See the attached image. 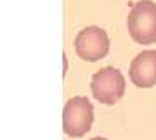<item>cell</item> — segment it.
Here are the masks:
<instances>
[{"label": "cell", "mask_w": 156, "mask_h": 140, "mask_svg": "<svg viewBox=\"0 0 156 140\" xmlns=\"http://www.w3.org/2000/svg\"><path fill=\"white\" fill-rule=\"evenodd\" d=\"M128 33L134 42L151 45L156 42V4L151 0H139L128 14Z\"/></svg>", "instance_id": "1"}, {"label": "cell", "mask_w": 156, "mask_h": 140, "mask_svg": "<svg viewBox=\"0 0 156 140\" xmlns=\"http://www.w3.org/2000/svg\"><path fill=\"white\" fill-rule=\"evenodd\" d=\"M94 123V107L87 97H73L62 109V130L64 133L80 138L83 137Z\"/></svg>", "instance_id": "2"}, {"label": "cell", "mask_w": 156, "mask_h": 140, "mask_svg": "<svg viewBox=\"0 0 156 140\" xmlns=\"http://www.w3.org/2000/svg\"><path fill=\"white\" fill-rule=\"evenodd\" d=\"M90 90L95 101L106 106H113L125 95V78L116 67H102L92 76Z\"/></svg>", "instance_id": "3"}, {"label": "cell", "mask_w": 156, "mask_h": 140, "mask_svg": "<svg viewBox=\"0 0 156 140\" xmlns=\"http://www.w3.org/2000/svg\"><path fill=\"white\" fill-rule=\"evenodd\" d=\"M75 52L80 59L89 62H97L104 59L109 52L108 33L99 26H89L82 29L75 38Z\"/></svg>", "instance_id": "4"}, {"label": "cell", "mask_w": 156, "mask_h": 140, "mask_svg": "<svg viewBox=\"0 0 156 140\" xmlns=\"http://www.w3.org/2000/svg\"><path fill=\"white\" fill-rule=\"evenodd\" d=\"M130 81L139 88H151L156 85V50L140 52L128 69Z\"/></svg>", "instance_id": "5"}, {"label": "cell", "mask_w": 156, "mask_h": 140, "mask_svg": "<svg viewBox=\"0 0 156 140\" xmlns=\"http://www.w3.org/2000/svg\"><path fill=\"white\" fill-rule=\"evenodd\" d=\"M92 140H108V138H102V137H95V138H92Z\"/></svg>", "instance_id": "6"}]
</instances>
